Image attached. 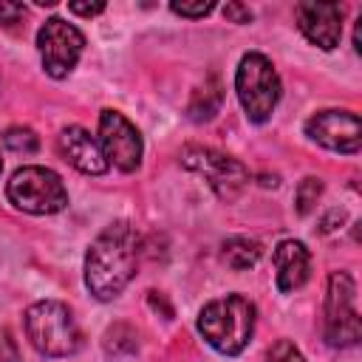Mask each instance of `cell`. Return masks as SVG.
<instances>
[{"label": "cell", "instance_id": "44dd1931", "mask_svg": "<svg viewBox=\"0 0 362 362\" xmlns=\"http://www.w3.org/2000/svg\"><path fill=\"white\" fill-rule=\"evenodd\" d=\"M0 362H20V348L11 331L0 328Z\"/></svg>", "mask_w": 362, "mask_h": 362}, {"label": "cell", "instance_id": "2e32d148", "mask_svg": "<svg viewBox=\"0 0 362 362\" xmlns=\"http://www.w3.org/2000/svg\"><path fill=\"white\" fill-rule=\"evenodd\" d=\"M102 348L107 356H133L139 351V334L133 325L127 322H113L107 331H105V339H102Z\"/></svg>", "mask_w": 362, "mask_h": 362}, {"label": "cell", "instance_id": "4fadbf2b", "mask_svg": "<svg viewBox=\"0 0 362 362\" xmlns=\"http://www.w3.org/2000/svg\"><path fill=\"white\" fill-rule=\"evenodd\" d=\"M272 263H274V277H277V288L283 294H291L297 288L305 286L308 272H311V252L305 249L303 240L286 238L274 246L272 252Z\"/></svg>", "mask_w": 362, "mask_h": 362}, {"label": "cell", "instance_id": "5bb4252c", "mask_svg": "<svg viewBox=\"0 0 362 362\" xmlns=\"http://www.w3.org/2000/svg\"><path fill=\"white\" fill-rule=\"evenodd\" d=\"M221 105H223V85L212 74L201 88H195V93H192V99L187 105V116L192 122H209L221 110Z\"/></svg>", "mask_w": 362, "mask_h": 362}, {"label": "cell", "instance_id": "ba28073f", "mask_svg": "<svg viewBox=\"0 0 362 362\" xmlns=\"http://www.w3.org/2000/svg\"><path fill=\"white\" fill-rule=\"evenodd\" d=\"M37 48L45 74L51 79H65L85 51V34L62 17H48L37 31Z\"/></svg>", "mask_w": 362, "mask_h": 362}, {"label": "cell", "instance_id": "9c48e42d", "mask_svg": "<svg viewBox=\"0 0 362 362\" xmlns=\"http://www.w3.org/2000/svg\"><path fill=\"white\" fill-rule=\"evenodd\" d=\"M99 144H102L107 164H113L116 170L122 173L139 170L144 144H141V133L124 113L110 110V107L99 113Z\"/></svg>", "mask_w": 362, "mask_h": 362}, {"label": "cell", "instance_id": "cb8c5ba5", "mask_svg": "<svg viewBox=\"0 0 362 362\" xmlns=\"http://www.w3.org/2000/svg\"><path fill=\"white\" fill-rule=\"evenodd\" d=\"M68 11L79 17H96L105 11V3H68Z\"/></svg>", "mask_w": 362, "mask_h": 362}, {"label": "cell", "instance_id": "7a4b0ae2", "mask_svg": "<svg viewBox=\"0 0 362 362\" xmlns=\"http://www.w3.org/2000/svg\"><path fill=\"white\" fill-rule=\"evenodd\" d=\"M255 303L243 294H223L198 311V334L223 356H238L255 334Z\"/></svg>", "mask_w": 362, "mask_h": 362}, {"label": "cell", "instance_id": "9a60e30c", "mask_svg": "<svg viewBox=\"0 0 362 362\" xmlns=\"http://www.w3.org/2000/svg\"><path fill=\"white\" fill-rule=\"evenodd\" d=\"M260 255H263V246H260L255 238H249V235H232V238H226L223 246H221L223 263H226L229 269H235V272L252 269V266L260 260Z\"/></svg>", "mask_w": 362, "mask_h": 362}, {"label": "cell", "instance_id": "d4e9b609", "mask_svg": "<svg viewBox=\"0 0 362 362\" xmlns=\"http://www.w3.org/2000/svg\"><path fill=\"white\" fill-rule=\"evenodd\" d=\"M342 221H345V212H342V209H331V212L320 221V232H322V235H328V232H334Z\"/></svg>", "mask_w": 362, "mask_h": 362}, {"label": "cell", "instance_id": "277c9868", "mask_svg": "<svg viewBox=\"0 0 362 362\" xmlns=\"http://www.w3.org/2000/svg\"><path fill=\"white\" fill-rule=\"evenodd\" d=\"M235 93H238V102L252 124H263L272 119V113L280 102L283 85H280V76L266 54L249 51L240 57L238 71H235Z\"/></svg>", "mask_w": 362, "mask_h": 362}, {"label": "cell", "instance_id": "52a82bcc", "mask_svg": "<svg viewBox=\"0 0 362 362\" xmlns=\"http://www.w3.org/2000/svg\"><path fill=\"white\" fill-rule=\"evenodd\" d=\"M181 164L187 170L204 175V181L212 187V192L221 201H235L249 184V170L238 158H232L215 147L187 144L181 150Z\"/></svg>", "mask_w": 362, "mask_h": 362}, {"label": "cell", "instance_id": "ac0fdd59", "mask_svg": "<svg viewBox=\"0 0 362 362\" xmlns=\"http://www.w3.org/2000/svg\"><path fill=\"white\" fill-rule=\"evenodd\" d=\"M320 195H322V181H320V178H314V175L303 178V181H300V187H297V195H294L297 212H300V215H308V212L314 209V204L320 201Z\"/></svg>", "mask_w": 362, "mask_h": 362}, {"label": "cell", "instance_id": "e0dca14e", "mask_svg": "<svg viewBox=\"0 0 362 362\" xmlns=\"http://www.w3.org/2000/svg\"><path fill=\"white\" fill-rule=\"evenodd\" d=\"M3 147L11 150V153H20V156H31L40 150V139L31 127H23V124H14V127H6L3 130Z\"/></svg>", "mask_w": 362, "mask_h": 362}, {"label": "cell", "instance_id": "484cf974", "mask_svg": "<svg viewBox=\"0 0 362 362\" xmlns=\"http://www.w3.org/2000/svg\"><path fill=\"white\" fill-rule=\"evenodd\" d=\"M0 173H3V158H0Z\"/></svg>", "mask_w": 362, "mask_h": 362}, {"label": "cell", "instance_id": "7c38bea8", "mask_svg": "<svg viewBox=\"0 0 362 362\" xmlns=\"http://www.w3.org/2000/svg\"><path fill=\"white\" fill-rule=\"evenodd\" d=\"M57 147H59V153H62V158L74 167V170H79V173H85V175H102V173H107V158H105V153H102V144H99V139H93L85 127H79V124H71V127H65L62 133H59V139H57Z\"/></svg>", "mask_w": 362, "mask_h": 362}, {"label": "cell", "instance_id": "603a6c76", "mask_svg": "<svg viewBox=\"0 0 362 362\" xmlns=\"http://www.w3.org/2000/svg\"><path fill=\"white\" fill-rule=\"evenodd\" d=\"M25 14V8L20 6V3H0V23H6V25H11V23H17L20 17Z\"/></svg>", "mask_w": 362, "mask_h": 362}, {"label": "cell", "instance_id": "d6986e66", "mask_svg": "<svg viewBox=\"0 0 362 362\" xmlns=\"http://www.w3.org/2000/svg\"><path fill=\"white\" fill-rule=\"evenodd\" d=\"M266 362H305V356L300 354V348L288 339H277L269 354H266Z\"/></svg>", "mask_w": 362, "mask_h": 362}, {"label": "cell", "instance_id": "5b68a950", "mask_svg": "<svg viewBox=\"0 0 362 362\" xmlns=\"http://www.w3.org/2000/svg\"><path fill=\"white\" fill-rule=\"evenodd\" d=\"M6 198L11 201V206L28 215H54L68 206V189L62 178L51 167L40 164L14 170L6 184Z\"/></svg>", "mask_w": 362, "mask_h": 362}, {"label": "cell", "instance_id": "8992f818", "mask_svg": "<svg viewBox=\"0 0 362 362\" xmlns=\"http://www.w3.org/2000/svg\"><path fill=\"white\" fill-rule=\"evenodd\" d=\"M359 334L356 283L348 272H331L325 291V342L331 348H351L359 342Z\"/></svg>", "mask_w": 362, "mask_h": 362}, {"label": "cell", "instance_id": "30bf717a", "mask_svg": "<svg viewBox=\"0 0 362 362\" xmlns=\"http://www.w3.org/2000/svg\"><path fill=\"white\" fill-rule=\"evenodd\" d=\"M305 136L334 153H359L362 124L354 110H320L305 122Z\"/></svg>", "mask_w": 362, "mask_h": 362}, {"label": "cell", "instance_id": "ffe728a7", "mask_svg": "<svg viewBox=\"0 0 362 362\" xmlns=\"http://www.w3.org/2000/svg\"><path fill=\"white\" fill-rule=\"evenodd\" d=\"M212 8H215L212 0H198V3H170V11H173V14H181V17H189V20L206 17Z\"/></svg>", "mask_w": 362, "mask_h": 362}, {"label": "cell", "instance_id": "3957f363", "mask_svg": "<svg viewBox=\"0 0 362 362\" xmlns=\"http://www.w3.org/2000/svg\"><path fill=\"white\" fill-rule=\"evenodd\" d=\"M25 337L42 356L59 359L82 348V331L74 311L59 300H40L25 308Z\"/></svg>", "mask_w": 362, "mask_h": 362}, {"label": "cell", "instance_id": "6da1fadb", "mask_svg": "<svg viewBox=\"0 0 362 362\" xmlns=\"http://www.w3.org/2000/svg\"><path fill=\"white\" fill-rule=\"evenodd\" d=\"M136 266L139 235L127 221H116L105 226L85 252V286L102 303L116 300L136 277Z\"/></svg>", "mask_w": 362, "mask_h": 362}, {"label": "cell", "instance_id": "8fae6325", "mask_svg": "<svg viewBox=\"0 0 362 362\" xmlns=\"http://www.w3.org/2000/svg\"><path fill=\"white\" fill-rule=\"evenodd\" d=\"M297 28L308 42L322 51H334L342 37V6L339 3H300L294 8Z\"/></svg>", "mask_w": 362, "mask_h": 362}, {"label": "cell", "instance_id": "7402d4cb", "mask_svg": "<svg viewBox=\"0 0 362 362\" xmlns=\"http://www.w3.org/2000/svg\"><path fill=\"white\" fill-rule=\"evenodd\" d=\"M223 14H226V20L238 23V25L252 23V8L243 6V3H226V6H223Z\"/></svg>", "mask_w": 362, "mask_h": 362}]
</instances>
